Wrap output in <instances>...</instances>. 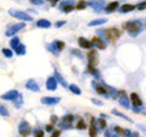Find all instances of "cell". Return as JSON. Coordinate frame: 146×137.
I'll use <instances>...</instances> for the list:
<instances>
[{
	"mask_svg": "<svg viewBox=\"0 0 146 137\" xmlns=\"http://www.w3.org/2000/svg\"><path fill=\"white\" fill-rule=\"evenodd\" d=\"M86 6H88V3H86L85 0H79V1L77 3V5H76V9L77 10H84Z\"/></svg>",
	"mask_w": 146,
	"mask_h": 137,
	"instance_id": "d6a6232c",
	"label": "cell"
},
{
	"mask_svg": "<svg viewBox=\"0 0 146 137\" xmlns=\"http://www.w3.org/2000/svg\"><path fill=\"white\" fill-rule=\"evenodd\" d=\"M48 50L50 52H52L54 55H58V50L56 47V45H55V41L51 44H48Z\"/></svg>",
	"mask_w": 146,
	"mask_h": 137,
	"instance_id": "836d02e7",
	"label": "cell"
},
{
	"mask_svg": "<svg viewBox=\"0 0 146 137\" xmlns=\"http://www.w3.org/2000/svg\"><path fill=\"white\" fill-rule=\"evenodd\" d=\"M18 132H20V135H21V136H23V137L29 136V135H31V132H32L31 125H29L26 120H22V121L20 123V125H18Z\"/></svg>",
	"mask_w": 146,
	"mask_h": 137,
	"instance_id": "277c9868",
	"label": "cell"
},
{
	"mask_svg": "<svg viewBox=\"0 0 146 137\" xmlns=\"http://www.w3.org/2000/svg\"><path fill=\"white\" fill-rule=\"evenodd\" d=\"M65 23H66V21H58L57 23H56V27H57V28H60V27H62Z\"/></svg>",
	"mask_w": 146,
	"mask_h": 137,
	"instance_id": "bcb514c9",
	"label": "cell"
},
{
	"mask_svg": "<svg viewBox=\"0 0 146 137\" xmlns=\"http://www.w3.org/2000/svg\"><path fill=\"white\" fill-rule=\"evenodd\" d=\"M105 137H112L111 136V131H108V130L105 131Z\"/></svg>",
	"mask_w": 146,
	"mask_h": 137,
	"instance_id": "681fc988",
	"label": "cell"
},
{
	"mask_svg": "<svg viewBox=\"0 0 146 137\" xmlns=\"http://www.w3.org/2000/svg\"><path fill=\"white\" fill-rule=\"evenodd\" d=\"M136 9V5H131V4H124V5H122L119 7V11L121 13H128V12H130V11H133Z\"/></svg>",
	"mask_w": 146,
	"mask_h": 137,
	"instance_id": "44dd1931",
	"label": "cell"
},
{
	"mask_svg": "<svg viewBox=\"0 0 146 137\" xmlns=\"http://www.w3.org/2000/svg\"><path fill=\"white\" fill-rule=\"evenodd\" d=\"M15 52H16V55H20V56L25 55V53H26V45L20 44V45H18V46L15 49Z\"/></svg>",
	"mask_w": 146,
	"mask_h": 137,
	"instance_id": "f546056e",
	"label": "cell"
},
{
	"mask_svg": "<svg viewBox=\"0 0 146 137\" xmlns=\"http://www.w3.org/2000/svg\"><path fill=\"white\" fill-rule=\"evenodd\" d=\"M10 16L15 17V18H18V20H22L25 22H32L33 21V17H32L29 13H27L25 11H20V10H10L9 11Z\"/></svg>",
	"mask_w": 146,
	"mask_h": 137,
	"instance_id": "7a4b0ae2",
	"label": "cell"
},
{
	"mask_svg": "<svg viewBox=\"0 0 146 137\" xmlns=\"http://www.w3.org/2000/svg\"><path fill=\"white\" fill-rule=\"evenodd\" d=\"M73 55H76V56H78V57H82V55H80V52L79 51H77V50H72L71 51Z\"/></svg>",
	"mask_w": 146,
	"mask_h": 137,
	"instance_id": "7dc6e473",
	"label": "cell"
},
{
	"mask_svg": "<svg viewBox=\"0 0 146 137\" xmlns=\"http://www.w3.org/2000/svg\"><path fill=\"white\" fill-rule=\"evenodd\" d=\"M50 121H51V124H56V123L58 121L57 115H51V118H50Z\"/></svg>",
	"mask_w": 146,
	"mask_h": 137,
	"instance_id": "7bdbcfd3",
	"label": "cell"
},
{
	"mask_svg": "<svg viewBox=\"0 0 146 137\" xmlns=\"http://www.w3.org/2000/svg\"><path fill=\"white\" fill-rule=\"evenodd\" d=\"M36 26H38L39 28H50V27H51V22L43 18V20H39L36 22Z\"/></svg>",
	"mask_w": 146,
	"mask_h": 137,
	"instance_id": "cb8c5ba5",
	"label": "cell"
},
{
	"mask_svg": "<svg viewBox=\"0 0 146 137\" xmlns=\"http://www.w3.org/2000/svg\"><path fill=\"white\" fill-rule=\"evenodd\" d=\"M118 101H119V104L122 107H124V108H129V97L125 95L124 91H122V92H119V96H118Z\"/></svg>",
	"mask_w": 146,
	"mask_h": 137,
	"instance_id": "8fae6325",
	"label": "cell"
},
{
	"mask_svg": "<svg viewBox=\"0 0 146 137\" xmlns=\"http://www.w3.org/2000/svg\"><path fill=\"white\" fill-rule=\"evenodd\" d=\"M88 61H89V65H91V66H96L99 63V55H98L96 50H89Z\"/></svg>",
	"mask_w": 146,
	"mask_h": 137,
	"instance_id": "9c48e42d",
	"label": "cell"
},
{
	"mask_svg": "<svg viewBox=\"0 0 146 137\" xmlns=\"http://www.w3.org/2000/svg\"><path fill=\"white\" fill-rule=\"evenodd\" d=\"M112 113L115 114V115H117V117H119V118H122V119H124L125 121H128V123H133V120L130 119V118H128L125 114H123V113H121V112H118L117 109H113L112 111Z\"/></svg>",
	"mask_w": 146,
	"mask_h": 137,
	"instance_id": "4316f807",
	"label": "cell"
},
{
	"mask_svg": "<svg viewBox=\"0 0 146 137\" xmlns=\"http://www.w3.org/2000/svg\"><path fill=\"white\" fill-rule=\"evenodd\" d=\"M125 29L130 36H136L141 30H143V23L138 20L129 21L125 23Z\"/></svg>",
	"mask_w": 146,
	"mask_h": 137,
	"instance_id": "6da1fadb",
	"label": "cell"
},
{
	"mask_svg": "<svg viewBox=\"0 0 146 137\" xmlns=\"http://www.w3.org/2000/svg\"><path fill=\"white\" fill-rule=\"evenodd\" d=\"M60 135H61V131L60 130H54L51 132V137H58Z\"/></svg>",
	"mask_w": 146,
	"mask_h": 137,
	"instance_id": "b9f144b4",
	"label": "cell"
},
{
	"mask_svg": "<svg viewBox=\"0 0 146 137\" xmlns=\"http://www.w3.org/2000/svg\"><path fill=\"white\" fill-rule=\"evenodd\" d=\"M18 91L17 90H10V91H7V92H5L4 95H1V98L3 99H5V101H13L17 96H18Z\"/></svg>",
	"mask_w": 146,
	"mask_h": 137,
	"instance_id": "30bf717a",
	"label": "cell"
},
{
	"mask_svg": "<svg viewBox=\"0 0 146 137\" xmlns=\"http://www.w3.org/2000/svg\"><path fill=\"white\" fill-rule=\"evenodd\" d=\"M119 35H121V32L117 28H108L105 30V36L111 40V41H116V40L119 38Z\"/></svg>",
	"mask_w": 146,
	"mask_h": 137,
	"instance_id": "5b68a950",
	"label": "cell"
},
{
	"mask_svg": "<svg viewBox=\"0 0 146 137\" xmlns=\"http://www.w3.org/2000/svg\"><path fill=\"white\" fill-rule=\"evenodd\" d=\"M90 41H91V44H93V46H96V47L100 49V50H105V49H106V44L102 41V39L98 38V36L93 38V39L90 40Z\"/></svg>",
	"mask_w": 146,
	"mask_h": 137,
	"instance_id": "ac0fdd59",
	"label": "cell"
},
{
	"mask_svg": "<svg viewBox=\"0 0 146 137\" xmlns=\"http://www.w3.org/2000/svg\"><path fill=\"white\" fill-rule=\"evenodd\" d=\"M76 127H77L78 130H84V129H86V124H85V121H84L83 119H79V120H78V123H77Z\"/></svg>",
	"mask_w": 146,
	"mask_h": 137,
	"instance_id": "d590c367",
	"label": "cell"
},
{
	"mask_svg": "<svg viewBox=\"0 0 146 137\" xmlns=\"http://www.w3.org/2000/svg\"><path fill=\"white\" fill-rule=\"evenodd\" d=\"M18 45H20V38H18V36H13V38L10 40V46L12 49H16Z\"/></svg>",
	"mask_w": 146,
	"mask_h": 137,
	"instance_id": "4dcf8cb0",
	"label": "cell"
},
{
	"mask_svg": "<svg viewBox=\"0 0 146 137\" xmlns=\"http://www.w3.org/2000/svg\"><path fill=\"white\" fill-rule=\"evenodd\" d=\"M58 1H60V0H51V1H50V3H51V5H52V6H55V5H56V4L58 3Z\"/></svg>",
	"mask_w": 146,
	"mask_h": 137,
	"instance_id": "f907efd6",
	"label": "cell"
},
{
	"mask_svg": "<svg viewBox=\"0 0 146 137\" xmlns=\"http://www.w3.org/2000/svg\"><path fill=\"white\" fill-rule=\"evenodd\" d=\"M107 22V18H98V20H93L90 21L88 26L89 27H95V26H101V24H105Z\"/></svg>",
	"mask_w": 146,
	"mask_h": 137,
	"instance_id": "7402d4cb",
	"label": "cell"
},
{
	"mask_svg": "<svg viewBox=\"0 0 146 137\" xmlns=\"http://www.w3.org/2000/svg\"><path fill=\"white\" fill-rule=\"evenodd\" d=\"M68 89L71 90V92L72 94H74V95H80L82 94V90L78 85H76V84H71V85H68Z\"/></svg>",
	"mask_w": 146,
	"mask_h": 137,
	"instance_id": "484cf974",
	"label": "cell"
},
{
	"mask_svg": "<svg viewBox=\"0 0 146 137\" xmlns=\"http://www.w3.org/2000/svg\"><path fill=\"white\" fill-rule=\"evenodd\" d=\"M22 102H23V97H22V95L21 94H18V96L17 97L13 99V103H15V107L17 108V109H20L21 107H22Z\"/></svg>",
	"mask_w": 146,
	"mask_h": 137,
	"instance_id": "83f0119b",
	"label": "cell"
},
{
	"mask_svg": "<svg viewBox=\"0 0 146 137\" xmlns=\"http://www.w3.org/2000/svg\"><path fill=\"white\" fill-rule=\"evenodd\" d=\"M26 88L31 90V91H34V92H39L40 91V88L39 85L36 84V81H34V79H29L28 81L26 83Z\"/></svg>",
	"mask_w": 146,
	"mask_h": 137,
	"instance_id": "9a60e30c",
	"label": "cell"
},
{
	"mask_svg": "<svg viewBox=\"0 0 146 137\" xmlns=\"http://www.w3.org/2000/svg\"><path fill=\"white\" fill-rule=\"evenodd\" d=\"M93 86H94V89L95 91L99 94V95H101V96H106V97H108V94H107V90L106 88H105V84H96L94 81L93 83Z\"/></svg>",
	"mask_w": 146,
	"mask_h": 137,
	"instance_id": "7c38bea8",
	"label": "cell"
},
{
	"mask_svg": "<svg viewBox=\"0 0 146 137\" xmlns=\"http://www.w3.org/2000/svg\"><path fill=\"white\" fill-rule=\"evenodd\" d=\"M119 7V4H118V1H112V3H110L107 4L106 6H105V12L106 13H112V12H115L117 9Z\"/></svg>",
	"mask_w": 146,
	"mask_h": 137,
	"instance_id": "ffe728a7",
	"label": "cell"
},
{
	"mask_svg": "<svg viewBox=\"0 0 146 137\" xmlns=\"http://www.w3.org/2000/svg\"><path fill=\"white\" fill-rule=\"evenodd\" d=\"M91 102H93L94 104H98V106H102V102H101V101H99V99L93 98V99H91Z\"/></svg>",
	"mask_w": 146,
	"mask_h": 137,
	"instance_id": "f6af8a7d",
	"label": "cell"
},
{
	"mask_svg": "<svg viewBox=\"0 0 146 137\" xmlns=\"http://www.w3.org/2000/svg\"><path fill=\"white\" fill-rule=\"evenodd\" d=\"M58 7H60V11L65 12V13H68V12L74 10L76 5H74V1H73V0H66V1H61Z\"/></svg>",
	"mask_w": 146,
	"mask_h": 137,
	"instance_id": "3957f363",
	"label": "cell"
},
{
	"mask_svg": "<svg viewBox=\"0 0 146 137\" xmlns=\"http://www.w3.org/2000/svg\"><path fill=\"white\" fill-rule=\"evenodd\" d=\"M78 45L82 49H89V50H91L94 47L90 40L85 39V38H78Z\"/></svg>",
	"mask_w": 146,
	"mask_h": 137,
	"instance_id": "e0dca14e",
	"label": "cell"
},
{
	"mask_svg": "<svg viewBox=\"0 0 146 137\" xmlns=\"http://www.w3.org/2000/svg\"><path fill=\"white\" fill-rule=\"evenodd\" d=\"M89 136L90 137H96L98 136V125H96V120L91 119L90 121V126H89Z\"/></svg>",
	"mask_w": 146,
	"mask_h": 137,
	"instance_id": "2e32d148",
	"label": "cell"
},
{
	"mask_svg": "<svg viewBox=\"0 0 146 137\" xmlns=\"http://www.w3.org/2000/svg\"><path fill=\"white\" fill-rule=\"evenodd\" d=\"M31 1H33V0H31Z\"/></svg>",
	"mask_w": 146,
	"mask_h": 137,
	"instance_id": "f5cc1de1",
	"label": "cell"
},
{
	"mask_svg": "<svg viewBox=\"0 0 146 137\" xmlns=\"http://www.w3.org/2000/svg\"><path fill=\"white\" fill-rule=\"evenodd\" d=\"M3 53H4V56L7 57V58H11L13 56V52L10 49H3Z\"/></svg>",
	"mask_w": 146,
	"mask_h": 137,
	"instance_id": "8d00e7d4",
	"label": "cell"
},
{
	"mask_svg": "<svg viewBox=\"0 0 146 137\" xmlns=\"http://www.w3.org/2000/svg\"><path fill=\"white\" fill-rule=\"evenodd\" d=\"M46 89L50 91H55L57 89V80L55 76H49L46 80Z\"/></svg>",
	"mask_w": 146,
	"mask_h": 137,
	"instance_id": "5bb4252c",
	"label": "cell"
},
{
	"mask_svg": "<svg viewBox=\"0 0 146 137\" xmlns=\"http://www.w3.org/2000/svg\"><path fill=\"white\" fill-rule=\"evenodd\" d=\"M130 99H131V103H133L134 107H143V101H141V98L139 97V95L136 92H131Z\"/></svg>",
	"mask_w": 146,
	"mask_h": 137,
	"instance_id": "d6986e66",
	"label": "cell"
},
{
	"mask_svg": "<svg viewBox=\"0 0 146 137\" xmlns=\"http://www.w3.org/2000/svg\"><path fill=\"white\" fill-rule=\"evenodd\" d=\"M48 1H51V0H48Z\"/></svg>",
	"mask_w": 146,
	"mask_h": 137,
	"instance_id": "816d5d0a",
	"label": "cell"
},
{
	"mask_svg": "<svg viewBox=\"0 0 146 137\" xmlns=\"http://www.w3.org/2000/svg\"><path fill=\"white\" fill-rule=\"evenodd\" d=\"M73 120H74V117L72 115V114H67V115H65L62 118V121L60 123V126L62 127V129H72V123Z\"/></svg>",
	"mask_w": 146,
	"mask_h": 137,
	"instance_id": "8992f818",
	"label": "cell"
},
{
	"mask_svg": "<svg viewBox=\"0 0 146 137\" xmlns=\"http://www.w3.org/2000/svg\"><path fill=\"white\" fill-rule=\"evenodd\" d=\"M123 137H139V134L136 131L131 132L130 130H124V135H123Z\"/></svg>",
	"mask_w": 146,
	"mask_h": 137,
	"instance_id": "e575fe53",
	"label": "cell"
},
{
	"mask_svg": "<svg viewBox=\"0 0 146 137\" xmlns=\"http://www.w3.org/2000/svg\"><path fill=\"white\" fill-rule=\"evenodd\" d=\"M32 3L35 4V5H42V4H43V0H33Z\"/></svg>",
	"mask_w": 146,
	"mask_h": 137,
	"instance_id": "c3c4849f",
	"label": "cell"
},
{
	"mask_svg": "<svg viewBox=\"0 0 146 137\" xmlns=\"http://www.w3.org/2000/svg\"><path fill=\"white\" fill-rule=\"evenodd\" d=\"M45 130H46L48 132H52V131H54V126H52V124L46 125V127H45Z\"/></svg>",
	"mask_w": 146,
	"mask_h": 137,
	"instance_id": "ee69618b",
	"label": "cell"
},
{
	"mask_svg": "<svg viewBox=\"0 0 146 137\" xmlns=\"http://www.w3.org/2000/svg\"><path fill=\"white\" fill-rule=\"evenodd\" d=\"M136 9H138V10H145V9H146V0H145V1H143V3H140L139 4V5H136Z\"/></svg>",
	"mask_w": 146,
	"mask_h": 137,
	"instance_id": "60d3db41",
	"label": "cell"
},
{
	"mask_svg": "<svg viewBox=\"0 0 146 137\" xmlns=\"http://www.w3.org/2000/svg\"><path fill=\"white\" fill-rule=\"evenodd\" d=\"M33 135H34V137H44V130L36 129V130H34Z\"/></svg>",
	"mask_w": 146,
	"mask_h": 137,
	"instance_id": "f35d334b",
	"label": "cell"
},
{
	"mask_svg": "<svg viewBox=\"0 0 146 137\" xmlns=\"http://www.w3.org/2000/svg\"><path fill=\"white\" fill-rule=\"evenodd\" d=\"M96 125H98L99 129L104 130V129H106L107 123H106V120H105V118H102V117H101L100 119H98V120H96Z\"/></svg>",
	"mask_w": 146,
	"mask_h": 137,
	"instance_id": "f1b7e54d",
	"label": "cell"
},
{
	"mask_svg": "<svg viewBox=\"0 0 146 137\" xmlns=\"http://www.w3.org/2000/svg\"><path fill=\"white\" fill-rule=\"evenodd\" d=\"M0 115L5 117V118L10 115V113H9V109L6 108V106H4V104H0Z\"/></svg>",
	"mask_w": 146,
	"mask_h": 137,
	"instance_id": "1f68e13d",
	"label": "cell"
},
{
	"mask_svg": "<svg viewBox=\"0 0 146 137\" xmlns=\"http://www.w3.org/2000/svg\"><path fill=\"white\" fill-rule=\"evenodd\" d=\"M26 27V23H23V22H22V23H16V24H13V26H11L10 28H9L7 30H6V36H12V35H15L17 32H20L21 29H23Z\"/></svg>",
	"mask_w": 146,
	"mask_h": 137,
	"instance_id": "52a82bcc",
	"label": "cell"
},
{
	"mask_svg": "<svg viewBox=\"0 0 146 137\" xmlns=\"http://www.w3.org/2000/svg\"><path fill=\"white\" fill-rule=\"evenodd\" d=\"M88 5L93 7V10H95L96 12H100L105 9V1L104 0H91L88 3Z\"/></svg>",
	"mask_w": 146,
	"mask_h": 137,
	"instance_id": "ba28073f",
	"label": "cell"
},
{
	"mask_svg": "<svg viewBox=\"0 0 146 137\" xmlns=\"http://www.w3.org/2000/svg\"><path fill=\"white\" fill-rule=\"evenodd\" d=\"M88 72L95 78V79H100V72L96 69V68H95V66L89 65V66H88Z\"/></svg>",
	"mask_w": 146,
	"mask_h": 137,
	"instance_id": "603a6c76",
	"label": "cell"
},
{
	"mask_svg": "<svg viewBox=\"0 0 146 137\" xmlns=\"http://www.w3.org/2000/svg\"><path fill=\"white\" fill-rule=\"evenodd\" d=\"M55 45H56V47H57V50H58V52L62 51V50L65 49V43H63V41H60V40L55 41Z\"/></svg>",
	"mask_w": 146,
	"mask_h": 137,
	"instance_id": "74e56055",
	"label": "cell"
},
{
	"mask_svg": "<svg viewBox=\"0 0 146 137\" xmlns=\"http://www.w3.org/2000/svg\"><path fill=\"white\" fill-rule=\"evenodd\" d=\"M55 78H56V80H57V83H60L63 88H68V84H67V81L63 79L62 75L60 74L58 72H55Z\"/></svg>",
	"mask_w": 146,
	"mask_h": 137,
	"instance_id": "d4e9b609",
	"label": "cell"
},
{
	"mask_svg": "<svg viewBox=\"0 0 146 137\" xmlns=\"http://www.w3.org/2000/svg\"><path fill=\"white\" fill-rule=\"evenodd\" d=\"M113 130L117 132L118 136H123V135H124V129H122V127H119V126H115V129H113Z\"/></svg>",
	"mask_w": 146,
	"mask_h": 137,
	"instance_id": "ab89813d",
	"label": "cell"
},
{
	"mask_svg": "<svg viewBox=\"0 0 146 137\" xmlns=\"http://www.w3.org/2000/svg\"><path fill=\"white\" fill-rule=\"evenodd\" d=\"M40 101H42L43 104H46V106H54V104L60 102V97H50V96H48V97H43Z\"/></svg>",
	"mask_w": 146,
	"mask_h": 137,
	"instance_id": "4fadbf2b",
	"label": "cell"
}]
</instances>
